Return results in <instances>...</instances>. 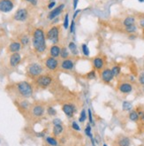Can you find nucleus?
<instances>
[{
  "label": "nucleus",
  "instance_id": "nucleus-1",
  "mask_svg": "<svg viewBox=\"0 0 144 146\" xmlns=\"http://www.w3.org/2000/svg\"><path fill=\"white\" fill-rule=\"evenodd\" d=\"M33 46L39 53H44L46 50V38L44 31L38 28L33 33Z\"/></svg>",
  "mask_w": 144,
  "mask_h": 146
},
{
  "label": "nucleus",
  "instance_id": "nucleus-2",
  "mask_svg": "<svg viewBox=\"0 0 144 146\" xmlns=\"http://www.w3.org/2000/svg\"><path fill=\"white\" fill-rule=\"evenodd\" d=\"M15 89L19 95L24 98H28L33 95V87L28 82L22 81L16 83Z\"/></svg>",
  "mask_w": 144,
  "mask_h": 146
},
{
  "label": "nucleus",
  "instance_id": "nucleus-3",
  "mask_svg": "<svg viewBox=\"0 0 144 146\" xmlns=\"http://www.w3.org/2000/svg\"><path fill=\"white\" fill-rule=\"evenodd\" d=\"M52 77L49 75V74H41L39 75L38 77H36V80H35V82L36 84L40 88H47L52 83Z\"/></svg>",
  "mask_w": 144,
  "mask_h": 146
},
{
  "label": "nucleus",
  "instance_id": "nucleus-4",
  "mask_svg": "<svg viewBox=\"0 0 144 146\" xmlns=\"http://www.w3.org/2000/svg\"><path fill=\"white\" fill-rule=\"evenodd\" d=\"M27 73L32 78H36L43 73V66L38 63H32L28 66Z\"/></svg>",
  "mask_w": 144,
  "mask_h": 146
},
{
  "label": "nucleus",
  "instance_id": "nucleus-5",
  "mask_svg": "<svg viewBox=\"0 0 144 146\" xmlns=\"http://www.w3.org/2000/svg\"><path fill=\"white\" fill-rule=\"evenodd\" d=\"M46 37L52 44H57L59 40V26H53L47 32Z\"/></svg>",
  "mask_w": 144,
  "mask_h": 146
},
{
  "label": "nucleus",
  "instance_id": "nucleus-6",
  "mask_svg": "<svg viewBox=\"0 0 144 146\" xmlns=\"http://www.w3.org/2000/svg\"><path fill=\"white\" fill-rule=\"evenodd\" d=\"M100 77H101V80L104 83H110L114 79V75L112 72V69L109 67H104V69L100 72Z\"/></svg>",
  "mask_w": 144,
  "mask_h": 146
},
{
  "label": "nucleus",
  "instance_id": "nucleus-7",
  "mask_svg": "<svg viewBox=\"0 0 144 146\" xmlns=\"http://www.w3.org/2000/svg\"><path fill=\"white\" fill-rule=\"evenodd\" d=\"M44 64H45V66L47 69L52 72L56 71L59 66V63H58V60L57 59V58H53L50 56L45 59Z\"/></svg>",
  "mask_w": 144,
  "mask_h": 146
},
{
  "label": "nucleus",
  "instance_id": "nucleus-8",
  "mask_svg": "<svg viewBox=\"0 0 144 146\" xmlns=\"http://www.w3.org/2000/svg\"><path fill=\"white\" fill-rule=\"evenodd\" d=\"M92 66H93V67H94V70H96V71L101 72L105 67L104 66H105V60L104 59L103 57L97 56V57L93 58V60H92Z\"/></svg>",
  "mask_w": 144,
  "mask_h": 146
},
{
  "label": "nucleus",
  "instance_id": "nucleus-9",
  "mask_svg": "<svg viewBox=\"0 0 144 146\" xmlns=\"http://www.w3.org/2000/svg\"><path fill=\"white\" fill-rule=\"evenodd\" d=\"M14 7V3L13 0H0V12L9 13Z\"/></svg>",
  "mask_w": 144,
  "mask_h": 146
},
{
  "label": "nucleus",
  "instance_id": "nucleus-10",
  "mask_svg": "<svg viewBox=\"0 0 144 146\" xmlns=\"http://www.w3.org/2000/svg\"><path fill=\"white\" fill-rule=\"evenodd\" d=\"M133 85L128 82H120L118 85V90L122 94H129L133 91Z\"/></svg>",
  "mask_w": 144,
  "mask_h": 146
},
{
  "label": "nucleus",
  "instance_id": "nucleus-11",
  "mask_svg": "<svg viewBox=\"0 0 144 146\" xmlns=\"http://www.w3.org/2000/svg\"><path fill=\"white\" fill-rule=\"evenodd\" d=\"M28 13L27 9H25V8H20V9L16 11L13 18L17 21H25L28 19Z\"/></svg>",
  "mask_w": 144,
  "mask_h": 146
},
{
  "label": "nucleus",
  "instance_id": "nucleus-12",
  "mask_svg": "<svg viewBox=\"0 0 144 146\" xmlns=\"http://www.w3.org/2000/svg\"><path fill=\"white\" fill-rule=\"evenodd\" d=\"M60 67L65 71H71L73 69L74 67V61L73 58H65L62 60L61 64H60Z\"/></svg>",
  "mask_w": 144,
  "mask_h": 146
},
{
  "label": "nucleus",
  "instance_id": "nucleus-13",
  "mask_svg": "<svg viewBox=\"0 0 144 146\" xmlns=\"http://www.w3.org/2000/svg\"><path fill=\"white\" fill-rule=\"evenodd\" d=\"M62 110L65 113V114L68 117V118H72L74 114V113L76 111V108L72 104H65L62 106Z\"/></svg>",
  "mask_w": 144,
  "mask_h": 146
},
{
  "label": "nucleus",
  "instance_id": "nucleus-14",
  "mask_svg": "<svg viewBox=\"0 0 144 146\" xmlns=\"http://www.w3.org/2000/svg\"><path fill=\"white\" fill-rule=\"evenodd\" d=\"M64 8H65V5H64V4H62V5H58L57 7L54 8V9L49 13V15H48V19H49V20H54L55 18H57V17L63 12Z\"/></svg>",
  "mask_w": 144,
  "mask_h": 146
},
{
  "label": "nucleus",
  "instance_id": "nucleus-15",
  "mask_svg": "<svg viewBox=\"0 0 144 146\" xmlns=\"http://www.w3.org/2000/svg\"><path fill=\"white\" fill-rule=\"evenodd\" d=\"M44 113V107L42 105H35L32 108V114L34 117L39 118L42 117Z\"/></svg>",
  "mask_w": 144,
  "mask_h": 146
},
{
  "label": "nucleus",
  "instance_id": "nucleus-16",
  "mask_svg": "<svg viewBox=\"0 0 144 146\" xmlns=\"http://www.w3.org/2000/svg\"><path fill=\"white\" fill-rule=\"evenodd\" d=\"M21 61V56L19 52L13 53L10 56V66L12 67H15L18 66Z\"/></svg>",
  "mask_w": 144,
  "mask_h": 146
},
{
  "label": "nucleus",
  "instance_id": "nucleus-17",
  "mask_svg": "<svg viewBox=\"0 0 144 146\" xmlns=\"http://www.w3.org/2000/svg\"><path fill=\"white\" fill-rule=\"evenodd\" d=\"M21 44L20 42H13L10 44L9 47H8V50L10 51V52H13V53H15V52H18L20 51V50L21 49Z\"/></svg>",
  "mask_w": 144,
  "mask_h": 146
},
{
  "label": "nucleus",
  "instance_id": "nucleus-18",
  "mask_svg": "<svg viewBox=\"0 0 144 146\" xmlns=\"http://www.w3.org/2000/svg\"><path fill=\"white\" fill-rule=\"evenodd\" d=\"M60 50L61 48L57 46V45H52V47L50 48V57L53 58H57L58 56H60Z\"/></svg>",
  "mask_w": 144,
  "mask_h": 146
},
{
  "label": "nucleus",
  "instance_id": "nucleus-19",
  "mask_svg": "<svg viewBox=\"0 0 144 146\" xmlns=\"http://www.w3.org/2000/svg\"><path fill=\"white\" fill-rule=\"evenodd\" d=\"M118 146H130L131 144V140L129 137H126V136H123L118 138L117 141Z\"/></svg>",
  "mask_w": 144,
  "mask_h": 146
},
{
  "label": "nucleus",
  "instance_id": "nucleus-20",
  "mask_svg": "<svg viewBox=\"0 0 144 146\" xmlns=\"http://www.w3.org/2000/svg\"><path fill=\"white\" fill-rule=\"evenodd\" d=\"M135 21H136V20H135L134 16H127L126 18H125V20L123 21L122 24H123V26H124L125 28H126V27H129V26L134 25Z\"/></svg>",
  "mask_w": 144,
  "mask_h": 146
},
{
  "label": "nucleus",
  "instance_id": "nucleus-21",
  "mask_svg": "<svg viewBox=\"0 0 144 146\" xmlns=\"http://www.w3.org/2000/svg\"><path fill=\"white\" fill-rule=\"evenodd\" d=\"M129 119H130V121H134V122H137L139 121V119H140V116L138 114V111L136 110H132L130 111V113H129Z\"/></svg>",
  "mask_w": 144,
  "mask_h": 146
},
{
  "label": "nucleus",
  "instance_id": "nucleus-22",
  "mask_svg": "<svg viewBox=\"0 0 144 146\" xmlns=\"http://www.w3.org/2000/svg\"><path fill=\"white\" fill-rule=\"evenodd\" d=\"M112 74H113V75H114V77H118L120 75V74H121V67L118 66V65H115V66H113L112 68Z\"/></svg>",
  "mask_w": 144,
  "mask_h": 146
},
{
  "label": "nucleus",
  "instance_id": "nucleus-23",
  "mask_svg": "<svg viewBox=\"0 0 144 146\" xmlns=\"http://www.w3.org/2000/svg\"><path fill=\"white\" fill-rule=\"evenodd\" d=\"M45 141L50 146H57L58 145L57 141L54 138V137H52V136H46Z\"/></svg>",
  "mask_w": 144,
  "mask_h": 146
},
{
  "label": "nucleus",
  "instance_id": "nucleus-24",
  "mask_svg": "<svg viewBox=\"0 0 144 146\" xmlns=\"http://www.w3.org/2000/svg\"><path fill=\"white\" fill-rule=\"evenodd\" d=\"M68 48L69 50L73 54V55H78V50H77V45L75 44V42H70L69 44H68Z\"/></svg>",
  "mask_w": 144,
  "mask_h": 146
},
{
  "label": "nucleus",
  "instance_id": "nucleus-25",
  "mask_svg": "<svg viewBox=\"0 0 144 146\" xmlns=\"http://www.w3.org/2000/svg\"><path fill=\"white\" fill-rule=\"evenodd\" d=\"M63 130H64V128L62 125H56L53 127V134L54 135H59L62 134Z\"/></svg>",
  "mask_w": 144,
  "mask_h": 146
},
{
  "label": "nucleus",
  "instance_id": "nucleus-26",
  "mask_svg": "<svg viewBox=\"0 0 144 146\" xmlns=\"http://www.w3.org/2000/svg\"><path fill=\"white\" fill-rule=\"evenodd\" d=\"M125 32L126 33H127L129 34V35H131V34H134L135 32L137 31V27H136V25H132V26H129V27H126L125 28Z\"/></svg>",
  "mask_w": 144,
  "mask_h": 146
},
{
  "label": "nucleus",
  "instance_id": "nucleus-27",
  "mask_svg": "<svg viewBox=\"0 0 144 146\" xmlns=\"http://www.w3.org/2000/svg\"><path fill=\"white\" fill-rule=\"evenodd\" d=\"M69 51H68V49L66 47H62L61 48V50H60V57L61 58L65 59V58H69Z\"/></svg>",
  "mask_w": 144,
  "mask_h": 146
},
{
  "label": "nucleus",
  "instance_id": "nucleus-28",
  "mask_svg": "<svg viewBox=\"0 0 144 146\" xmlns=\"http://www.w3.org/2000/svg\"><path fill=\"white\" fill-rule=\"evenodd\" d=\"M30 106V104L28 103V101L27 100H21L20 102V109H24V110H28Z\"/></svg>",
  "mask_w": 144,
  "mask_h": 146
},
{
  "label": "nucleus",
  "instance_id": "nucleus-29",
  "mask_svg": "<svg viewBox=\"0 0 144 146\" xmlns=\"http://www.w3.org/2000/svg\"><path fill=\"white\" fill-rule=\"evenodd\" d=\"M20 44L22 45H28V42H29V37L27 35H23L20 36Z\"/></svg>",
  "mask_w": 144,
  "mask_h": 146
},
{
  "label": "nucleus",
  "instance_id": "nucleus-30",
  "mask_svg": "<svg viewBox=\"0 0 144 146\" xmlns=\"http://www.w3.org/2000/svg\"><path fill=\"white\" fill-rule=\"evenodd\" d=\"M81 50H82V54L85 56H89V49L86 44H83L81 45Z\"/></svg>",
  "mask_w": 144,
  "mask_h": 146
},
{
  "label": "nucleus",
  "instance_id": "nucleus-31",
  "mask_svg": "<svg viewBox=\"0 0 144 146\" xmlns=\"http://www.w3.org/2000/svg\"><path fill=\"white\" fill-rule=\"evenodd\" d=\"M132 107H133V106H132V104H131L130 102L125 101L123 103V110H125V111H131Z\"/></svg>",
  "mask_w": 144,
  "mask_h": 146
},
{
  "label": "nucleus",
  "instance_id": "nucleus-32",
  "mask_svg": "<svg viewBox=\"0 0 144 146\" xmlns=\"http://www.w3.org/2000/svg\"><path fill=\"white\" fill-rule=\"evenodd\" d=\"M86 119H87V114H86V111L85 110H82L81 111V117L79 119V121L80 122H84L86 121Z\"/></svg>",
  "mask_w": 144,
  "mask_h": 146
},
{
  "label": "nucleus",
  "instance_id": "nucleus-33",
  "mask_svg": "<svg viewBox=\"0 0 144 146\" xmlns=\"http://www.w3.org/2000/svg\"><path fill=\"white\" fill-rule=\"evenodd\" d=\"M85 134L89 137L90 139L93 138V135H92V134H91V127H90L89 124V125L86 127V128H85Z\"/></svg>",
  "mask_w": 144,
  "mask_h": 146
},
{
  "label": "nucleus",
  "instance_id": "nucleus-34",
  "mask_svg": "<svg viewBox=\"0 0 144 146\" xmlns=\"http://www.w3.org/2000/svg\"><path fill=\"white\" fill-rule=\"evenodd\" d=\"M47 113H48V114H49L50 116H54V115L57 114V111H56V110H55L53 107H48V109H47Z\"/></svg>",
  "mask_w": 144,
  "mask_h": 146
},
{
  "label": "nucleus",
  "instance_id": "nucleus-35",
  "mask_svg": "<svg viewBox=\"0 0 144 146\" xmlns=\"http://www.w3.org/2000/svg\"><path fill=\"white\" fill-rule=\"evenodd\" d=\"M68 25H69V18H68V13H66L64 20V28L67 29H68Z\"/></svg>",
  "mask_w": 144,
  "mask_h": 146
},
{
  "label": "nucleus",
  "instance_id": "nucleus-36",
  "mask_svg": "<svg viewBox=\"0 0 144 146\" xmlns=\"http://www.w3.org/2000/svg\"><path fill=\"white\" fill-rule=\"evenodd\" d=\"M87 78L91 80V79H95L96 78V70H92L91 72L87 74Z\"/></svg>",
  "mask_w": 144,
  "mask_h": 146
},
{
  "label": "nucleus",
  "instance_id": "nucleus-37",
  "mask_svg": "<svg viewBox=\"0 0 144 146\" xmlns=\"http://www.w3.org/2000/svg\"><path fill=\"white\" fill-rule=\"evenodd\" d=\"M138 81H139V83H140V84L144 85V72H142V73H141V74H139Z\"/></svg>",
  "mask_w": 144,
  "mask_h": 146
},
{
  "label": "nucleus",
  "instance_id": "nucleus-38",
  "mask_svg": "<svg viewBox=\"0 0 144 146\" xmlns=\"http://www.w3.org/2000/svg\"><path fill=\"white\" fill-rule=\"evenodd\" d=\"M72 127L73 128L74 130H76V131H80V130H81L80 126L78 125V123L76 122V121H73V123H72Z\"/></svg>",
  "mask_w": 144,
  "mask_h": 146
},
{
  "label": "nucleus",
  "instance_id": "nucleus-39",
  "mask_svg": "<svg viewBox=\"0 0 144 146\" xmlns=\"http://www.w3.org/2000/svg\"><path fill=\"white\" fill-rule=\"evenodd\" d=\"M52 123H53V125L54 126H56V125H62V121L60 119H53V121H52Z\"/></svg>",
  "mask_w": 144,
  "mask_h": 146
},
{
  "label": "nucleus",
  "instance_id": "nucleus-40",
  "mask_svg": "<svg viewBox=\"0 0 144 146\" xmlns=\"http://www.w3.org/2000/svg\"><path fill=\"white\" fill-rule=\"evenodd\" d=\"M74 27H75V23H74V20H73L71 22V26H70V32L71 33L74 32Z\"/></svg>",
  "mask_w": 144,
  "mask_h": 146
},
{
  "label": "nucleus",
  "instance_id": "nucleus-41",
  "mask_svg": "<svg viewBox=\"0 0 144 146\" xmlns=\"http://www.w3.org/2000/svg\"><path fill=\"white\" fill-rule=\"evenodd\" d=\"M139 26H140V28L143 30L144 29V18H141L139 21Z\"/></svg>",
  "mask_w": 144,
  "mask_h": 146
},
{
  "label": "nucleus",
  "instance_id": "nucleus-42",
  "mask_svg": "<svg viewBox=\"0 0 144 146\" xmlns=\"http://www.w3.org/2000/svg\"><path fill=\"white\" fill-rule=\"evenodd\" d=\"M89 111V115H88V116H89V122L93 124V117H92L91 110H90V109H89V111Z\"/></svg>",
  "mask_w": 144,
  "mask_h": 146
},
{
  "label": "nucleus",
  "instance_id": "nucleus-43",
  "mask_svg": "<svg viewBox=\"0 0 144 146\" xmlns=\"http://www.w3.org/2000/svg\"><path fill=\"white\" fill-rule=\"evenodd\" d=\"M55 5H56V2H55L54 0H53V1H52V2H50V3L49 4V5H48V8H49V9H52V8L55 6Z\"/></svg>",
  "mask_w": 144,
  "mask_h": 146
},
{
  "label": "nucleus",
  "instance_id": "nucleus-44",
  "mask_svg": "<svg viewBox=\"0 0 144 146\" xmlns=\"http://www.w3.org/2000/svg\"><path fill=\"white\" fill-rule=\"evenodd\" d=\"M24 1L29 2V3H31L33 5H37V1H38V0H24Z\"/></svg>",
  "mask_w": 144,
  "mask_h": 146
},
{
  "label": "nucleus",
  "instance_id": "nucleus-45",
  "mask_svg": "<svg viewBox=\"0 0 144 146\" xmlns=\"http://www.w3.org/2000/svg\"><path fill=\"white\" fill-rule=\"evenodd\" d=\"M78 1H79V0H73V9H74V10H77Z\"/></svg>",
  "mask_w": 144,
  "mask_h": 146
},
{
  "label": "nucleus",
  "instance_id": "nucleus-46",
  "mask_svg": "<svg viewBox=\"0 0 144 146\" xmlns=\"http://www.w3.org/2000/svg\"><path fill=\"white\" fill-rule=\"evenodd\" d=\"M80 13H81V10H79V9H77V10H76V11H75V13H73V20H74V19L76 18V17H77V15H78V14H79Z\"/></svg>",
  "mask_w": 144,
  "mask_h": 146
},
{
  "label": "nucleus",
  "instance_id": "nucleus-47",
  "mask_svg": "<svg viewBox=\"0 0 144 146\" xmlns=\"http://www.w3.org/2000/svg\"><path fill=\"white\" fill-rule=\"evenodd\" d=\"M139 122L141 124V126H144V115H143L141 118H140V119H139Z\"/></svg>",
  "mask_w": 144,
  "mask_h": 146
},
{
  "label": "nucleus",
  "instance_id": "nucleus-48",
  "mask_svg": "<svg viewBox=\"0 0 144 146\" xmlns=\"http://www.w3.org/2000/svg\"><path fill=\"white\" fill-rule=\"evenodd\" d=\"M128 37H129V39H131V40H133V39L136 38V36H135L134 34H131V35H129V36H128Z\"/></svg>",
  "mask_w": 144,
  "mask_h": 146
},
{
  "label": "nucleus",
  "instance_id": "nucleus-49",
  "mask_svg": "<svg viewBox=\"0 0 144 146\" xmlns=\"http://www.w3.org/2000/svg\"><path fill=\"white\" fill-rule=\"evenodd\" d=\"M37 135L38 136H44V133H39V134H37Z\"/></svg>",
  "mask_w": 144,
  "mask_h": 146
},
{
  "label": "nucleus",
  "instance_id": "nucleus-50",
  "mask_svg": "<svg viewBox=\"0 0 144 146\" xmlns=\"http://www.w3.org/2000/svg\"><path fill=\"white\" fill-rule=\"evenodd\" d=\"M142 36H143V38H144V29L142 30Z\"/></svg>",
  "mask_w": 144,
  "mask_h": 146
},
{
  "label": "nucleus",
  "instance_id": "nucleus-51",
  "mask_svg": "<svg viewBox=\"0 0 144 146\" xmlns=\"http://www.w3.org/2000/svg\"><path fill=\"white\" fill-rule=\"evenodd\" d=\"M104 146H107V145L106 144H104Z\"/></svg>",
  "mask_w": 144,
  "mask_h": 146
}]
</instances>
